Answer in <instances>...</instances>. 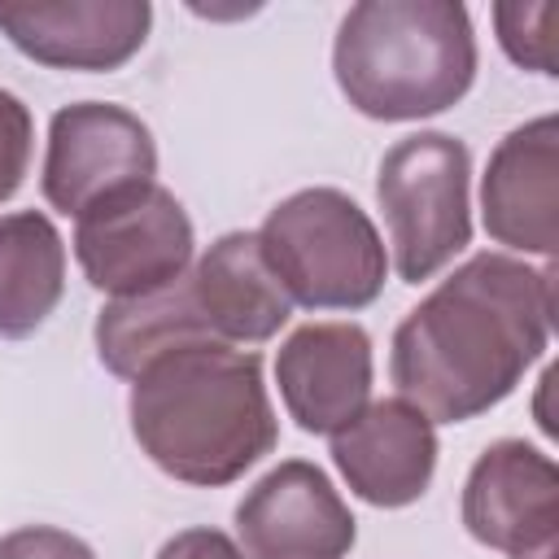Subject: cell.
<instances>
[{
  "label": "cell",
  "instance_id": "obj_1",
  "mask_svg": "<svg viewBox=\"0 0 559 559\" xmlns=\"http://www.w3.org/2000/svg\"><path fill=\"white\" fill-rule=\"evenodd\" d=\"M555 275L511 253H476L450 271L393 332L389 376L432 424H463L515 393L542 358Z\"/></svg>",
  "mask_w": 559,
  "mask_h": 559
},
{
  "label": "cell",
  "instance_id": "obj_2",
  "mask_svg": "<svg viewBox=\"0 0 559 559\" xmlns=\"http://www.w3.org/2000/svg\"><path fill=\"white\" fill-rule=\"evenodd\" d=\"M127 411L148 463L201 489L240 480L280 437L262 358L227 341H197L144 367Z\"/></svg>",
  "mask_w": 559,
  "mask_h": 559
},
{
  "label": "cell",
  "instance_id": "obj_3",
  "mask_svg": "<svg viewBox=\"0 0 559 559\" xmlns=\"http://www.w3.org/2000/svg\"><path fill=\"white\" fill-rule=\"evenodd\" d=\"M332 74L376 122L445 114L476 79L472 17L454 0H362L341 17Z\"/></svg>",
  "mask_w": 559,
  "mask_h": 559
},
{
  "label": "cell",
  "instance_id": "obj_4",
  "mask_svg": "<svg viewBox=\"0 0 559 559\" xmlns=\"http://www.w3.org/2000/svg\"><path fill=\"white\" fill-rule=\"evenodd\" d=\"M258 245L288 301L306 310H362L384 288V240L367 210L341 188L284 197L266 214Z\"/></svg>",
  "mask_w": 559,
  "mask_h": 559
},
{
  "label": "cell",
  "instance_id": "obj_5",
  "mask_svg": "<svg viewBox=\"0 0 559 559\" xmlns=\"http://www.w3.org/2000/svg\"><path fill=\"white\" fill-rule=\"evenodd\" d=\"M472 153L459 135H402L376 170V201L384 210L393 266L402 284L432 280L472 245Z\"/></svg>",
  "mask_w": 559,
  "mask_h": 559
},
{
  "label": "cell",
  "instance_id": "obj_6",
  "mask_svg": "<svg viewBox=\"0 0 559 559\" xmlns=\"http://www.w3.org/2000/svg\"><path fill=\"white\" fill-rule=\"evenodd\" d=\"M192 218L162 183L105 197L74 227V258L87 284L114 301L166 288L192 262Z\"/></svg>",
  "mask_w": 559,
  "mask_h": 559
},
{
  "label": "cell",
  "instance_id": "obj_7",
  "mask_svg": "<svg viewBox=\"0 0 559 559\" xmlns=\"http://www.w3.org/2000/svg\"><path fill=\"white\" fill-rule=\"evenodd\" d=\"M157 144L153 131L122 105L79 100L52 114L44 153V201L61 214H87L114 192L153 183Z\"/></svg>",
  "mask_w": 559,
  "mask_h": 559
},
{
  "label": "cell",
  "instance_id": "obj_8",
  "mask_svg": "<svg viewBox=\"0 0 559 559\" xmlns=\"http://www.w3.org/2000/svg\"><path fill=\"white\" fill-rule=\"evenodd\" d=\"M463 528L511 559H555L559 467L528 441H493L467 472Z\"/></svg>",
  "mask_w": 559,
  "mask_h": 559
},
{
  "label": "cell",
  "instance_id": "obj_9",
  "mask_svg": "<svg viewBox=\"0 0 559 559\" xmlns=\"http://www.w3.org/2000/svg\"><path fill=\"white\" fill-rule=\"evenodd\" d=\"M236 533L245 559H345L358 537L349 507L306 459L271 467L240 498Z\"/></svg>",
  "mask_w": 559,
  "mask_h": 559
},
{
  "label": "cell",
  "instance_id": "obj_10",
  "mask_svg": "<svg viewBox=\"0 0 559 559\" xmlns=\"http://www.w3.org/2000/svg\"><path fill=\"white\" fill-rule=\"evenodd\" d=\"M153 26L144 0H57L0 4V31L9 44L48 70H118L127 66Z\"/></svg>",
  "mask_w": 559,
  "mask_h": 559
},
{
  "label": "cell",
  "instance_id": "obj_11",
  "mask_svg": "<svg viewBox=\"0 0 559 559\" xmlns=\"http://www.w3.org/2000/svg\"><path fill=\"white\" fill-rule=\"evenodd\" d=\"M275 380L288 419L332 437L371 402V336L358 323H306L280 345Z\"/></svg>",
  "mask_w": 559,
  "mask_h": 559
},
{
  "label": "cell",
  "instance_id": "obj_12",
  "mask_svg": "<svg viewBox=\"0 0 559 559\" xmlns=\"http://www.w3.org/2000/svg\"><path fill=\"white\" fill-rule=\"evenodd\" d=\"M332 463L345 485L371 507H411L437 472V432L424 411L402 397L367 402L358 419L332 432Z\"/></svg>",
  "mask_w": 559,
  "mask_h": 559
},
{
  "label": "cell",
  "instance_id": "obj_13",
  "mask_svg": "<svg viewBox=\"0 0 559 559\" xmlns=\"http://www.w3.org/2000/svg\"><path fill=\"white\" fill-rule=\"evenodd\" d=\"M555 157H559L555 114H542L498 140L480 179V218L489 240L520 253L555 258L559 245Z\"/></svg>",
  "mask_w": 559,
  "mask_h": 559
},
{
  "label": "cell",
  "instance_id": "obj_14",
  "mask_svg": "<svg viewBox=\"0 0 559 559\" xmlns=\"http://www.w3.org/2000/svg\"><path fill=\"white\" fill-rule=\"evenodd\" d=\"M192 293H197V310L214 341L262 345L293 314L288 293L280 288L275 271L262 258L258 231L218 236L192 271Z\"/></svg>",
  "mask_w": 559,
  "mask_h": 559
},
{
  "label": "cell",
  "instance_id": "obj_15",
  "mask_svg": "<svg viewBox=\"0 0 559 559\" xmlns=\"http://www.w3.org/2000/svg\"><path fill=\"white\" fill-rule=\"evenodd\" d=\"M197 341H214V336L197 310L188 271L166 288L109 301L96 314V358L122 380H135L144 367H153L170 349H183Z\"/></svg>",
  "mask_w": 559,
  "mask_h": 559
},
{
  "label": "cell",
  "instance_id": "obj_16",
  "mask_svg": "<svg viewBox=\"0 0 559 559\" xmlns=\"http://www.w3.org/2000/svg\"><path fill=\"white\" fill-rule=\"evenodd\" d=\"M66 293V240L39 210L0 218V336L22 341L44 328Z\"/></svg>",
  "mask_w": 559,
  "mask_h": 559
},
{
  "label": "cell",
  "instance_id": "obj_17",
  "mask_svg": "<svg viewBox=\"0 0 559 559\" xmlns=\"http://www.w3.org/2000/svg\"><path fill=\"white\" fill-rule=\"evenodd\" d=\"M493 26L502 52L537 74H559V4H493Z\"/></svg>",
  "mask_w": 559,
  "mask_h": 559
},
{
  "label": "cell",
  "instance_id": "obj_18",
  "mask_svg": "<svg viewBox=\"0 0 559 559\" xmlns=\"http://www.w3.org/2000/svg\"><path fill=\"white\" fill-rule=\"evenodd\" d=\"M31 140H35L31 109L13 92L0 87V201H9L22 188V179H26Z\"/></svg>",
  "mask_w": 559,
  "mask_h": 559
},
{
  "label": "cell",
  "instance_id": "obj_19",
  "mask_svg": "<svg viewBox=\"0 0 559 559\" xmlns=\"http://www.w3.org/2000/svg\"><path fill=\"white\" fill-rule=\"evenodd\" d=\"M0 559H96L92 546L52 524H26L0 537Z\"/></svg>",
  "mask_w": 559,
  "mask_h": 559
},
{
  "label": "cell",
  "instance_id": "obj_20",
  "mask_svg": "<svg viewBox=\"0 0 559 559\" xmlns=\"http://www.w3.org/2000/svg\"><path fill=\"white\" fill-rule=\"evenodd\" d=\"M157 559H245V550L218 528H183L157 550Z\"/></svg>",
  "mask_w": 559,
  "mask_h": 559
}]
</instances>
